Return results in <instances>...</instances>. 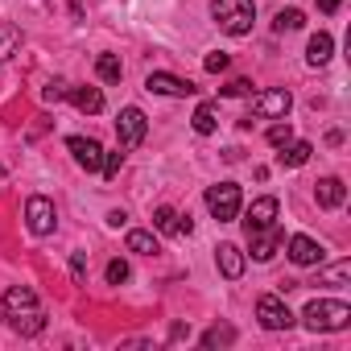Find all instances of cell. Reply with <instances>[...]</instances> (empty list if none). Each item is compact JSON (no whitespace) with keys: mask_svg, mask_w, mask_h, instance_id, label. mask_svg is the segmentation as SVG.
Masks as SVG:
<instances>
[{"mask_svg":"<svg viewBox=\"0 0 351 351\" xmlns=\"http://www.w3.org/2000/svg\"><path fill=\"white\" fill-rule=\"evenodd\" d=\"M248 244H252V261H273V256H277V248L285 244V232L273 223V228L252 232V236H248Z\"/></svg>","mask_w":351,"mask_h":351,"instance_id":"obj_10","label":"cell"},{"mask_svg":"<svg viewBox=\"0 0 351 351\" xmlns=\"http://www.w3.org/2000/svg\"><path fill=\"white\" fill-rule=\"evenodd\" d=\"M9 322H13V330H17V335H42V330H46V314H42V310H25V314H13Z\"/></svg>","mask_w":351,"mask_h":351,"instance_id":"obj_20","label":"cell"},{"mask_svg":"<svg viewBox=\"0 0 351 351\" xmlns=\"http://www.w3.org/2000/svg\"><path fill=\"white\" fill-rule=\"evenodd\" d=\"M128 281V265L124 261H112L108 265V285H124Z\"/></svg>","mask_w":351,"mask_h":351,"instance_id":"obj_32","label":"cell"},{"mask_svg":"<svg viewBox=\"0 0 351 351\" xmlns=\"http://www.w3.org/2000/svg\"><path fill=\"white\" fill-rule=\"evenodd\" d=\"M314 199H318V207H326V211L343 207V199H347L343 178H322V182H318V191H314Z\"/></svg>","mask_w":351,"mask_h":351,"instance_id":"obj_14","label":"cell"},{"mask_svg":"<svg viewBox=\"0 0 351 351\" xmlns=\"http://www.w3.org/2000/svg\"><path fill=\"white\" fill-rule=\"evenodd\" d=\"M145 132H149V120H145V112L141 108H124L120 116H116V141H120V149L128 153V149H136L141 141H145Z\"/></svg>","mask_w":351,"mask_h":351,"instance_id":"obj_5","label":"cell"},{"mask_svg":"<svg viewBox=\"0 0 351 351\" xmlns=\"http://www.w3.org/2000/svg\"><path fill=\"white\" fill-rule=\"evenodd\" d=\"M248 91H252V83H248V79H232V83L223 87V95H248Z\"/></svg>","mask_w":351,"mask_h":351,"instance_id":"obj_33","label":"cell"},{"mask_svg":"<svg viewBox=\"0 0 351 351\" xmlns=\"http://www.w3.org/2000/svg\"><path fill=\"white\" fill-rule=\"evenodd\" d=\"M5 318H13V314H25V310H38V293L34 289H25V285H13V289H5Z\"/></svg>","mask_w":351,"mask_h":351,"instance_id":"obj_13","label":"cell"},{"mask_svg":"<svg viewBox=\"0 0 351 351\" xmlns=\"http://www.w3.org/2000/svg\"><path fill=\"white\" fill-rule=\"evenodd\" d=\"M128 252H136V256H153L157 252V236L153 232H128Z\"/></svg>","mask_w":351,"mask_h":351,"instance_id":"obj_23","label":"cell"},{"mask_svg":"<svg viewBox=\"0 0 351 351\" xmlns=\"http://www.w3.org/2000/svg\"><path fill=\"white\" fill-rule=\"evenodd\" d=\"M256 318H261L265 330H289V326H293V314H289V306H285L277 293H265V298L256 302Z\"/></svg>","mask_w":351,"mask_h":351,"instance_id":"obj_7","label":"cell"},{"mask_svg":"<svg viewBox=\"0 0 351 351\" xmlns=\"http://www.w3.org/2000/svg\"><path fill=\"white\" fill-rule=\"evenodd\" d=\"M25 223H29L34 236H50V232L58 228V211H54V203H50L46 195H34V199L25 203Z\"/></svg>","mask_w":351,"mask_h":351,"instance_id":"obj_6","label":"cell"},{"mask_svg":"<svg viewBox=\"0 0 351 351\" xmlns=\"http://www.w3.org/2000/svg\"><path fill=\"white\" fill-rule=\"evenodd\" d=\"M66 149H71V157H75L87 173H95V169L104 165V149H99V141H91V136H71Z\"/></svg>","mask_w":351,"mask_h":351,"instance_id":"obj_9","label":"cell"},{"mask_svg":"<svg viewBox=\"0 0 351 351\" xmlns=\"http://www.w3.org/2000/svg\"><path fill=\"white\" fill-rule=\"evenodd\" d=\"M211 17L219 21L223 34L244 38L252 29V21H256V5L252 0H211Z\"/></svg>","mask_w":351,"mask_h":351,"instance_id":"obj_1","label":"cell"},{"mask_svg":"<svg viewBox=\"0 0 351 351\" xmlns=\"http://www.w3.org/2000/svg\"><path fill=\"white\" fill-rule=\"evenodd\" d=\"M273 25H277V34H285V29H302V25H306V17H302L298 9H285V13H277V21H273Z\"/></svg>","mask_w":351,"mask_h":351,"instance_id":"obj_27","label":"cell"},{"mask_svg":"<svg viewBox=\"0 0 351 351\" xmlns=\"http://www.w3.org/2000/svg\"><path fill=\"white\" fill-rule=\"evenodd\" d=\"M215 261H219V273H223L228 281H236V277L244 273V252H240L236 244H219V248H215Z\"/></svg>","mask_w":351,"mask_h":351,"instance_id":"obj_15","label":"cell"},{"mask_svg":"<svg viewBox=\"0 0 351 351\" xmlns=\"http://www.w3.org/2000/svg\"><path fill=\"white\" fill-rule=\"evenodd\" d=\"M330 50H335L330 34H314L310 46H306V62H310V66H326V62H330Z\"/></svg>","mask_w":351,"mask_h":351,"instance_id":"obj_18","label":"cell"},{"mask_svg":"<svg viewBox=\"0 0 351 351\" xmlns=\"http://www.w3.org/2000/svg\"><path fill=\"white\" fill-rule=\"evenodd\" d=\"M302 318L310 330H343V326H351V306L335 302V298H314Z\"/></svg>","mask_w":351,"mask_h":351,"instance_id":"obj_2","label":"cell"},{"mask_svg":"<svg viewBox=\"0 0 351 351\" xmlns=\"http://www.w3.org/2000/svg\"><path fill=\"white\" fill-rule=\"evenodd\" d=\"M71 277H75V285H87V252L71 256Z\"/></svg>","mask_w":351,"mask_h":351,"instance_id":"obj_31","label":"cell"},{"mask_svg":"<svg viewBox=\"0 0 351 351\" xmlns=\"http://www.w3.org/2000/svg\"><path fill=\"white\" fill-rule=\"evenodd\" d=\"M310 153H314V145H310V141H289V145H281L277 161H281V165H289V169H298V165H306V161H310Z\"/></svg>","mask_w":351,"mask_h":351,"instance_id":"obj_17","label":"cell"},{"mask_svg":"<svg viewBox=\"0 0 351 351\" xmlns=\"http://www.w3.org/2000/svg\"><path fill=\"white\" fill-rule=\"evenodd\" d=\"M322 256H326V248H322L318 240H310V236H293V240H289V261H293V265L310 269V265H322Z\"/></svg>","mask_w":351,"mask_h":351,"instance_id":"obj_11","label":"cell"},{"mask_svg":"<svg viewBox=\"0 0 351 351\" xmlns=\"http://www.w3.org/2000/svg\"><path fill=\"white\" fill-rule=\"evenodd\" d=\"M219 128V108L215 104H199V112H195V132L199 136H211Z\"/></svg>","mask_w":351,"mask_h":351,"instance_id":"obj_21","label":"cell"},{"mask_svg":"<svg viewBox=\"0 0 351 351\" xmlns=\"http://www.w3.org/2000/svg\"><path fill=\"white\" fill-rule=\"evenodd\" d=\"M95 75H99L104 83H120L124 66H120V58H116V54H99V62H95Z\"/></svg>","mask_w":351,"mask_h":351,"instance_id":"obj_25","label":"cell"},{"mask_svg":"<svg viewBox=\"0 0 351 351\" xmlns=\"http://www.w3.org/2000/svg\"><path fill=\"white\" fill-rule=\"evenodd\" d=\"M277 199H256L252 207H248V219H244V232L252 236V232H261V228H273L277 223Z\"/></svg>","mask_w":351,"mask_h":351,"instance_id":"obj_12","label":"cell"},{"mask_svg":"<svg viewBox=\"0 0 351 351\" xmlns=\"http://www.w3.org/2000/svg\"><path fill=\"white\" fill-rule=\"evenodd\" d=\"M228 343H236V326H211L207 335H203V347H228Z\"/></svg>","mask_w":351,"mask_h":351,"instance_id":"obj_26","label":"cell"},{"mask_svg":"<svg viewBox=\"0 0 351 351\" xmlns=\"http://www.w3.org/2000/svg\"><path fill=\"white\" fill-rule=\"evenodd\" d=\"M289 108H293V95L285 87H269V91L252 95V116L256 120H285Z\"/></svg>","mask_w":351,"mask_h":351,"instance_id":"obj_4","label":"cell"},{"mask_svg":"<svg viewBox=\"0 0 351 351\" xmlns=\"http://www.w3.org/2000/svg\"><path fill=\"white\" fill-rule=\"evenodd\" d=\"M66 91H71V87H66L62 79H50V83L42 87V99H46V104H58V99H66Z\"/></svg>","mask_w":351,"mask_h":351,"instance_id":"obj_29","label":"cell"},{"mask_svg":"<svg viewBox=\"0 0 351 351\" xmlns=\"http://www.w3.org/2000/svg\"><path fill=\"white\" fill-rule=\"evenodd\" d=\"M240 186L236 182H219V186H211L207 191V211L219 219V223H232L236 215H240Z\"/></svg>","mask_w":351,"mask_h":351,"instance_id":"obj_3","label":"cell"},{"mask_svg":"<svg viewBox=\"0 0 351 351\" xmlns=\"http://www.w3.org/2000/svg\"><path fill=\"white\" fill-rule=\"evenodd\" d=\"M145 91H153V95H195L199 87H195L191 79H178V75H165V71H153V75L145 79Z\"/></svg>","mask_w":351,"mask_h":351,"instance_id":"obj_8","label":"cell"},{"mask_svg":"<svg viewBox=\"0 0 351 351\" xmlns=\"http://www.w3.org/2000/svg\"><path fill=\"white\" fill-rule=\"evenodd\" d=\"M339 5H343V0H318V9H322V13H339Z\"/></svg>","mask_w":351,"mask_h":351,"instance_id":"obj_35","label":"cell"},{"mask_svg":"<svg viewBox=\"0 0 351 351\" xmlns=\"http://www.w3.org/2000/svg\"><path fill=\"white\" fill-rule=\"evenodd\" d=\"M347 281H351V261H335L330 269H318V281H314V285L339 289V285H347Z\"/></svg>","mask_w":351,"mask_h":351,"instance_id":"obj_19","label":"cell"},{"mask_svg":"<svg viewBox=\"0 0 351 351\" xmlns=\"http://www.w3.org/2000/svg\"><path fill=\"white\" fill-rule=\"evenodd\" d=\"M124 219H128V215H124V211H108V223H112V228H120V223H124Z\"/></svg>","mask_w":351,"mask_h":351,"instance_id":"obj_36","label":"cell"},{"mask_svg":"<svg viewBox=\"0 0 351 351\" xmlns=\"http://www.w3.org/2000/svg\"><path fill=\"white\" fill-rule=\"evenodd\" d=\"M207 71H211V75L228 71V54H211V58H207Z\"/></svg>","mask_w":351,"mask_h":351,"instance_id":"obj_34","label":"cell"},{"mask_svg":"<svg viewBox=\"0 0 351 351\" xmlns=\"http://www.w3.org/2000/svg\"><path fill=\"white\" fill-rule=\"evenodd\" d=\"M66 95H71V104H75L79 112H87V116L104 112V91H99V87H71Z\"/></svg>","mask_w":351,"mask_h":351,"instance_id":"obj_16","label":"cell"},{"mask_svg":"<svg viewBox=\"0 0 351 351\" xmlns=\"http://www.w3.org/2000/svg\"><path fill=\"white\" fill-rule=\"evenodd\" d=\"M120 165H124V149H116V153H104V165H99V173H104V178H116V173H120Z\"/></svg>","mask_w":351,"mask_h":351,"instance_id":"obj_28","label":"cell"},{"mask_svg":"<svg viewBox=\"0 0 351 351\" xmlns=\"http://www.w3.org/2000/svg\"><path fill=\"white\" fill-rule=\"evenodd\" d=\"M289 141H293V128H289V124H273V128H269V145H273V149H281V145H289Z\"/></svg>","mask_w":351,"mask_h":351,"instance_id":"obj_30","label":"cell"},{"mask_svg":"<svg viewBox=\"0 0 351 351\" xmlns=\"http://www.w3.org/2000/svg\"><path fill=\"white\" fill-rule=\"evenodd\" d=\"M21 46V29L17 25H0V62H9Z\"/></svg>","mask_w":351,"mask_h":351,"instance_id":"obj_24","label":"cell"},{"mask_svg":"<svg viewBox=\"0 0 351 351\" xmlns=\"http://www.w3.org/2000/svg\"><path fill=\"white\" fill-rule=\"evenodd\" d=\"M178 219H182V215L173 211V207H157V211H153V228H157L161 236H178Z\"/></svg>","mask_w":351,"mask_h":351,"instance_id":"obj_22","label":"cell"}]
</instances>
